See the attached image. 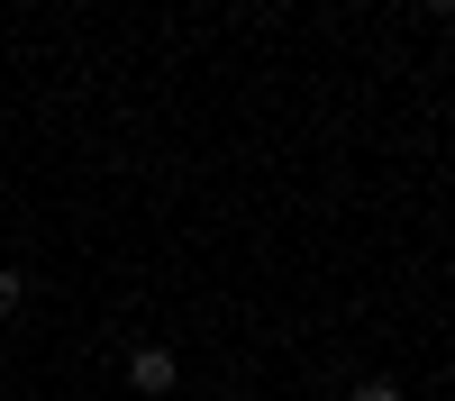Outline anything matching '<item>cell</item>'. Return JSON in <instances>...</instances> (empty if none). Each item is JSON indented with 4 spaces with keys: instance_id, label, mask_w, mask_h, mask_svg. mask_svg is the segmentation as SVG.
Segmentation results:
<instances>
[{
    "instance_id": "obj_2",
    "label": "cell",
    "mask_w": 455,
    "mask_h": 401,
    "mask_svg": "<svg viewBox=\"0 0 455 401\" xmlns=\"http://www.w3.org/2000/svg\"><path fill=\"white\" fill-rule=\"evenodd\" d=\"M347 401H401V383H392V374H364V383H355Z\"/></svg>"
},
{
    "instance_id": "obj_5",
    "label": "cell",
    "mask_w": 455,
    "mask_h": 401,
    "mask_svg": "<svg viewBox=\"0 0 455 401\" xmlns=\"http://www.w3.org/2000/svg\"><path fill=\"white\" fill-rule=\"evenodd\" d=\"M219 401H246V392H219Z\"/></svg>"
},
{
    "instance_id": "obj_1",
    "label": "cell",
    "mask_w": 455,
    "mask_h": 401,
    "mask_svg": "<svg viewBox=\"0 0 455 401\" xmlns=\"http://www.w3.org/2000/svg\"><path fill=\"white\" fill-rule=\"evenodd\" d=\"M128 383H137V392H173V356H164V347H137V356H128Z\"/></svg>"
},
{
    "instance_id": "obj_3",
    "label": "cell",
    "mask_w": 455,
    "mask_h": 401,
    "mask_svg": "<svg viewBox=\"0 0 455 401\" xmlns=\"http://www.w3.org/2000/svg\"><path fill=\"white\" fill-rule=\"evenodd\" d=\"M19 301H28V283H19V274H0V319H10Z\"/></svg>"
},
{
    "instance_id": "obj_4",
    "label": "cell",
    "mask_w": 455,
    "mask_h": 401,
    "mask_svg": "<svg viewBox=\"0 0 455 401\" xmlns=\"http://www.w3.org/2000/svg\"><path fill=\"white\" fill-rule=\"evenodd\" d=\"M428 10H455V0H428Z\"/></svg>"
}]
</instances>
